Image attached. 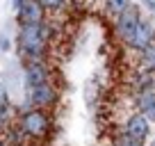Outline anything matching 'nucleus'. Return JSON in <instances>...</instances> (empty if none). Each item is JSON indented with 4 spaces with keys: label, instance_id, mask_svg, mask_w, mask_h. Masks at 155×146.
<instances>
[{
    "label": "nucleus",
    "instance_id": "2",
    "mask_svg": "<svg viewBox=\"0 0 155 146\" xmlns=\"http://www.w3.org/2000/svg\"><path fill=\"white\" fill-rule=\"evenodd\" d=\"M18 126L23 128V132L30 137V141H39L46 139L50 135V128H53V121H50L48 112L41 110V107H28L18 114Z\"/></svg>",
    "mask_w": 155,
    "mask_h": 146
},
{
    "label": "nucleus",
    "instance_id": "1",
    "mask_svg": "<svg viewBox=\"0 0 155 146\" xmlns=\"http://www.w3.org/2000/svg\"><path fill=\"white\" fill-rule=\"evenodd\" d=\"M53 39V25L48 21L44 23H23L18 25V55L25 64L28 62H41L48 57V46Z\"/></svg>",
    "mask_w": 155,
    "mask_h": 146
},
{
    "label": "nucleus",
    "instance_id": "8",
    "mask_svg": "<svg viewBox=\"0 0 155 146\" xmlns=\"http://www.w3.org/2000/svg\"><path fill=\"white\" fill-rule=\"evenodd\" d=\"M153 39H155V30H153V25H150L146 18H141L139 23H137L135 32H132V37L128 39L126 46H130L132 50H139V53H141V50H144Z\"/></svg>",
    "mask_w": 155,
    "mask_h": 146
},
{
    "label": "nucleus",
    "instance_id": "5",
    "mask_svg": "<svg viewBox=\"0 0 155 146\" xmlns=\"http://www.w3.org/2000/svg\"><path fill=\"white\" fill-rule=\"evenodd\" d=\"M16 18L18 25L23 23H44L46 21V7L41 5V0H23L16 7Z\"/></svg>",
    "mask_w": 155,
    "mask_h": 146
},
{
    "label": "nucleus",
    "instance_id": "12",
    "mask_svg": "<svg viewBox=\"0 0 155 146\" xmlns=\"http://www.w3.org/2000/svg\"><path fill=\"white\" fill-rule=\"evenodd\" d=\"M141 59H144L146 68H153V71H155V39L141 50Z\"/></svg>",
    "mask_w": 155,
    "mask_h": 146
},
{
    "label": "nucleus",
    "instance_id": "7",
    "mask_svg": "<svg viewBox=\"0 0 155 146\" xmlns=\"http://www.w3.org/2000/svg\"><path fill=\"white\" fill-rule=\"evenodd\" d=\"M123 132H126L128 137H132V139L146 141V137H148V132H150V121L141 112H135V114L128 117L126 126H123Z\"/></svg>",
    "mask_w": 155,
    "mask_h": 146
},
{
    "label": "nucleus",
    "instance_id": "17",
    "mask_svg": "<svg viewBox=\"0 0 155 146\" xmlns=\"http://www.w3.org/2000/svg\"><path fill=\"white\" fill-rule=\"evenodd\" d=\"M2 135H5V126L0 123V139H2Z\"/></svg>",
    "mask_w": 155,
    "mask_h": 146
},
{
    "label": "nucleus",
    "instance_id": "6",
    "mask_svg": "<svg viewBox=\"0 0 155 146\" xmlns=\"http://www.w3.org/2000/svg\"><path fill=\"white\" fill-rule=\"evenodd\" d=\"M53 80V71L46 64V59L41 62H28L25 64V85L28 87H37V85H44Z\"/></svg>",
    "mask_w": 155,
    "mask_h": 146
},
{
    "label": "nucleus",
    "instance_id": "10",
    "mask_svg": "<svg viewBox=\"0 0 155 146\" xmlns=\"http://www.w3.org/2000/svg\"><path fill=\"white\" fill-rule=\"evenodd\" d=\"M153 103H155V87H148V89H144V91L135 94V105H137L139 112H144L146 107H150Z\"/></svg>",
    "mask_w": 155,
    "mask_h": 146
},
{
    "label": "nucleus",
    "instance_id": "9",
    "mask_svg": "<svg viewBox=\"0 0 155 146\" xmlns=\"http://www.w3.org/2000/svg\"><path fill=\"white\" fill-rule=\"evenodd\" d=\"M148 87H155V71L153 68H141V71H135L130 78V89L132 94H139Z\"/></svg>",
    "mask_w": 155,
    "mask_h": 146
},
{
    "label": "nucleus",
    "instance_id": "16",
    "mask_svg": "<svg viewBox=\"0 0 155 146\" xmlns=\"http://www.w3.org/2000/svg\"><path fill=\"white\" fill-rule=\"evenodd\" d=\"M2 103H9V101H7V89H5V85L0 82V105H2Z\"/></svg>",
    "mask_w": 155,
    "mask_h": 146
},
{
    "label": "nucleus",
    "instance_id": "11",
    "mask_svg": "<svg viewBox=\"0 0 155 146\" xmlns=\"http://www.w3.org/2000/svg\"><path fill=\"white\" fill-rule=\"evenodd\" d=\"M105 7H107V12H110L112 16H119V14H123L128 7H132V0H105Z\"/></svg>",
    "mask_w": 155,
    "mask_h": 146
},
{
    "label": "nucleus",
    "instance_id": "18",
    "mask_svg": "<svg viewBox=\"0 0 155 146\" xmlns=\"http://www.w3.org/2000/svg\"><path fill=\"white\" fill-rule=\"evenodd\" d=\"M12 2H14V7H18L21 2H23V0H12Z\"/></svg>",
    "mask_w": 155,
    "mask_h": 146
},
{
    "label": "nucleus",
    "instance_id": "15",
    "mask_svg": "<svg viewBox=\"0 0 155 146\" xmlns=\"http://www.w3.org/2000/svg\"><path fill=\"white\" fill-rule=\"evenodd\" d=\"M141 114H144V117L148 119V121H155V103H153L150 107H146V110H144Z\"/></svg>",
    "mask_w": 155,
    "mask_h": 146
},
{
    "label": "nucleus",
    "instance_id": "4",
    "mask_svg": "<svg viewBox=\"0 0 155 146\" xmlns=\"http://www.w3.org/2000/svg\"><path fill=\"white\" fill-rule=\"evenodd\" d=\"M141 21V12L139 7H128L123 14L114 16V34H116V39L123 41V44H128V39L132 37V32H135L137 23Z\"/></svg>",
    "mask_w": 155,
    "mask_h": 146
},
{
    "label": "nucleus",
    "instance_id": "19",
    "mask_svg": "<svg viewBox=\"0 0 155 146\" xmlns=\"http://www.w3.org/2000/svg\"><path fill=\"white\" fill-rule=\"evenodd\" d=\"M0 146H9V144H7V141H5V139H0Z\"/></svg>",
    "mask_w": 155,
    "mask_h": 146
},
{
    "label": "nucleus",
    "instance_id": "14",
    "mask_svg": "<svg viewBox=\"0 0 155 146\" xmlns=\"http://www.w3.org/2000/svg\"><path fill=\"white\" fill-rule=\"evenodd\" d=\"M68 0H41V5L46 7V12H57L62 7H66Z\"/></svg>",
    "mask_w": 155,
    "mask_h": 146
},
{
    "label": "nucleus",
    "instance_id": "13",
    "mask_svg": "<svg viewBox=\"0 0 155 146\" xmlns=\"http://www.w3.org/2000/svg\"><path fill=\"white\" fill-rule=\"evenodd\" d=\"M114 146H144V141L132 139V137H128L126 132H121V135L114 139Z\"/></svg>",
    "mask_w": 155,
    "mask_h": 146
},
{
    "label": "nucleus",
    "instance_id": "3",
    "mask_svg": "<svg viewBox=\"0 0 155 146\" xmlns=\"http://www.w3.org/2000/svg\"><path fill=\"white\" fill-rule=\"evenodd\" d=\"M59 101V89L50 82L37 85V87H28V103L30 107H41V110H50Z\"/></svg>",
    "mask_w": 155,
    "mask_h": 146
}]
</instances>
